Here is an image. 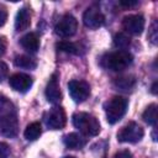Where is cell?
<instances>
[{
  "label": "cell",
  "instance_id": "52a82bcc",
  "mask_svg": "<svg viewBox=\"0 0 158 158\" xmlns=\"http://www.w3.org/2000/svg\"><path fill=\"white\" fill-rule=\"evenodd\" d=\"M68 91L75 102H83L90 95V85L84 80H72L68 83Z\"/></svg>",
  "mask_w": 158,
  "mask_h": 158
},
{
  "label": "cell",
  "instance_id": "6da1fadb",
  "mask_svg": "<svg viewBox=\"0 0 158 158\" xmlns=\"http://www.w3.org/2000/svg\"><path fill=\"white\" fill-rule=\"evenodd\" d=\"M19 132V120L14 104L4 95H0V135L15 137Z\"/></svg>",
  "mask_w": 158,
  "mask_h": 158
},
{
  "label": "cell",
  "instance_id": "83f0119b",
  "mask_svg": "<svg viewBox=\"0 0 158 158\" xmlns=\"http://www.w3.org/2000/svg\"><path fill=\"white\" fill-rule=\"evenodd\" d=\"M120 4L121 5H123V6H135V5H137L138 4V1H125V0H122V1H120Z\"/></svg>",
  "mask_w": 158,
  "mask_h": 158
},
{
  "label": "cell",
  "instance_id": "cb8c5ba5",
  "mask_svg": "<svg viewBox=\"0 0 158 158\" xmlns=\"http://www.w3.org/2000/svg\"><path fill=\"white\" fill-rule=\"evenodd\" d=\"M7 74H9V68H7L6 63L0 62V83L7 77Z\"/></svg>",
  "mask_w": 158,
  "mask_h": 158
},
{
  "label": "cell",
  "instance_id": "8992f818",
  "mask_svg": "<svg viewBox=\"0 0 158 158\" xmlns=\"http://www.w3.org/2000/svg\"><path fill=\"white\" fill-rule=\"evenodd\" d=\"M78 30V21L77 19L70 15V14H67L64 15L56 25L54 27V31L58 36L63 37V38H68V37H72L73 35H75Z\"/></svg>",
  "mask_w": 158,
  "mask_h": 158
},
{
  "label": "cell",
  "instance_id": "484cf974",
  "mask_svg": "<svg viewBox=\"0 0 158 158\" xmlns=\"http://www.w3.org/2000/svg\"><path fill=\"white\" fill-rule=\"evenodd\" d=\"M6 19H7V12L4 7L0 6V27L6 22Z\"/></svg>",
  "mask_w": 158,
  "mask_h": 158
},
{
  "label": "cell",
  "instance_id": "3957f363",
  "mask_svg": "<svg viewBox=\"0 0 158 158\" xmlns=\"http://www.w3.org/2000/svg\"><path fill=\"white\" fill-rule=\"evenodd\" d=\"M73 125L85 136H96L100 132V123L88 112H77L73 115Z\"/></svg>",
  "mask_w": 158,
  "mask_h": 158
},
{
  "label": "cell",
  "instance_id": "30bf717a",
  "mask_svg": "<svg viewBox=\"0 0 158 158\" xmlns=\"http://www.w3.org/2000/svg\"><path fill=\"white\" fill-rule=\"evenodd\" d=\"M123 28L132 35H141L144 28V17L139 14L125 16L122 20Z\"/></svg>",
  "mask_w": 158,
  "mask_h": 158
},
{
  "label": "cell",
  "instance_id": "4316f807",
  "mask_svg": "<svg viewBox=\"0 0 158 158\" xmlns=\"http://www.w3.org/2000/svg\"><path fill=\"white\" fill-rule=\"evenodd\" d=\"M6 51V42L4 38H0V56H2Z\"/></svg>",
  "mask_w": 158,
  "mask_h": 158
},
{
  "label": "cell",
  "instance_id": "7402d4cb",
  "mask_svg": "<svg viewBox=\"0 0 158 158\" xmlns=\"http://www.w3.org/2000/svg\"><path fill=\"white\" fill-rule=\"evenodd\" d=\"M148 38L153 44H157V42H158V27H157V22L156 21L152 23V26H151V28L148 31Z\"/></svg>",
  "mask_w": 158,
  "mask_h": 158
},
{
  "label": "cell",
  "instance_id": "ba28073f",
  "mask_svg": "<svg viewBox=\"0 0 158 158\" xmlns=\"http://www.w3.org/2000/svg\"><path fill=\"white\" fill-rule=\"evenodd\" d=\"M44 121H46V125L52 128V130H60L65 126V122H67V116H65V112L62 107L59 106H56L53 109H51L49 111L46 112L44 115Z\"/></svg>",
  "mask_w": 158,
  "mask_h": 158
},
{
  "label": "cell",
  "instance_id": "4fadbf2b",
  "mask_svg": "<svg viewBox=\"0 0 158 158\" xmlns=\"http://www.w3.org/2000/svg\"><path fill=\"white\" fill-rule=\"evenodd\" d=\"M31 25V12L27 7H22L17 11L15 19V28L16 31L27 30Z\"/></svg>",
  "mask_w": 158,
  "mask_h": 158
},
{
  "label": "cell",
  "instance_id": "e0dca14e",
  "mask_svg": "<svg viewBox=\"0 0 158 158\" xmlns=\"http://www.w3.org/2000/svg\"><path fill=\"white\" fill-rule=\"evenodd\" d=\"M14 63H15L16 67L22 68V69H35L36 65H37V63L35 62V59L30 58L28 56H23V54L17 56V57L15 58Z\"/></svg>",
  "mask_w": 158,
  "mask_h": 158
},
{
  "label": "cell",
  "instance_id": "7c38bea8",
  "mask_svg": "<svg viewBox=\"0 0 158 158\" xmlns=\"http://www.w3.org/2000/svg\"><path fill=\"white\" fill-rule=\"evenodd\" d=\"M46 98L52 104H58L62 100V93H60V88H59V81H58L57 74H53L51 77V79L48 80V83H47Z\"/></svg>",
  "mask_w": 158,
  "mask_h": 158
},
{
  "label": "cell",
  "instance_id": "d4e9b609",
  "mask_svg": "<svg viewBox=\"0 0 158 158\" xmlns=\"http://www.w3.org/2000/svg\"><path fill=\"white\" fill-rule=\"evenodd\" d=\"M115 158H132V154L128 149H122L115 154Z\"/></svg>",
  "mask_w": 158,
  "mask_h": 158
},
{
  "label": "cell",
  "instance_id": "ffe728a7",
  "mask_svg": "<svg viewBox=\"0 0 158 158\" xmlns=\"http://www.w3.org/2000/svg\"><path fill=\"white\" fill-rule=\"evenodd\" d=\"M114 44L115 47H117L121 51H125V48H127L130 46V37L126 33H116L114 37Z\"/></svg>",
  "mask_w": 158,
  "mask_h": 158
},
{
  "label": "cell",
  "instance_id": "8fae6325",
  "mask_svg": "<svg viewBox=\"0 0 158 158\" xmlns=\"http://www.w3.org/2000/svg\"><path fill=\"white\" fill-rule=\"evenodd\" d=\"M9 84L14 90L20 91V93H25L31 88L32 78L27 74H23V73H16V74H12L10 77Z\"/></svg>",
  "mask_w": 158,
  "mask_h": 158
},
{
  "label": "cell",
  "instance_id": "9a60e30c",
  "mask_svg": "<svg viewBox=\"0 0 158 158\" xmlns=\"http://www.w3.org/2000/svg\"><path fill=\"white\" fill-rule=\"evenodd\" d=\"M20 43L21 46L28 51V52H36L40 47V40H38V36L33 32H30V33H26L21 40H20Z\"/></svg>",
  "mask_w": 158,
  "mask_h": 158
},
{
  "label": "cell",
  "instance_id": "5bb4252c",
  "mask_svg": "<svg viewBox=\"0 0 158 158\" xmlns=\"http://www.w3.org/2000/svg\"><path fill=\"white\" fill-rule=\"evenodd\" d=\"M63 141H64V144L72 149H80L86 144V138L79 133H75V132L65 135Z\"/></svg>",
  "mask_w": 158,
  "mask_h": 158
},
{
  "label": "cell",
  "instance_id": "f546056e",
  "mask_svg": "<svg viewBox=\"0 0 158 158\" xmlns=\"http://www.w3.org/2000/svg\"><path fill=\"white\" fill-rule=\"evenodd\" d=\"M64 158H75V157H73V156H67V157H64Z\"/></svg>",
  "mask_w": 158,
  "mask_h": 158
},
{
  "label": "cell",
  "instance_id": "9c48e42d",
  "mask_svg": "<svg viewBox=\"0 0 158 158\" xmlns=\"http://www.w3.org/2000/svg\"><path fill=\"white\" fill-rule=\"evenodd\" d=\"M83 22L88 28L95 30V28H99L104 25L105 17H104L102 12L99 9L89 7V9L85 10V12L83 15Z\"/></svg>",
  "mask_w": 158,
  "mask_h": 158
},
{
  "label": "cell",
  "instance_id": "7a4b0ae2",
  "mask_svg": "<svg viewBox=\"0 0 158 158\" xmlns=\"http://www.w3.org/2000/svg\"><path fill=\"white\" fill-rule=\"evenodd\" d=\"M100 63L105 69L120 72V70L126 69L132 63V56L127 51L118 49V51L109 52V53L104 54Z\"/></svg>",
  "mask_w": 158,
  "mask_h": 158
},
{
  "label": "cell",
  "instance_id": "277c9868",
  "mask_svg": "<svg viewBox=\"0 0 158 158\" xmlns=\"http://www.w3.org/2000/svg\"><path fill=\"white\" fill-rule=\"evenodd\" d=\"M127 110V99L123 96H114L105 104L106 120L109 123L114 125L118 122Z\"/></svg>",
  "mask_w": 158,
  "mask_h": 158
},
{
  "label": "cell",
  "instance_id": "f1b7e54d",
  "mask_svg": "<svg viewBox=\"0 0 158 158\" xmlns=\"http://www.w3.org/2000/svg\"><path fill=\"white\" fill-rule=\"evenodd\" d=\"M156 86H157V81H154V83H153V86H152V93H153V94H156V93H157Z\"/></svg>",
  "mask_w": 158,
  "mask_h": 158
},
{
  "label": "cell",
  "instance_id": "2e32d148",
  "mask_svg": "<svg viewBox=\"0 0 158 158\" xmlns=\"http://www.w3.org/2000/svg\"><path fill=\"white\" fill-rule=\"evenodd\" d=\"M41 133H42L41 123L40 122H32L26 127L23 135H25V138L27 141H35L41 136Z\"/></svg>",
  "mask_w": 158,
  "mask_h": 158
},
{
  "label": "cell",
  "instance_id": "d6986e66",
  "mask_svg": "<svg viewBox=\"0 0 158 158\" xmlns=\"http://www.w3.org/2000/svg\"><path fill=\"white\" fill-rule=\"evenodd\" d=\"M135 78L131 75L127 77H120L115 79V86L121 89V90H130L133 85H135Z\"/></svg>",
  "mask_w": 158,
  "mask_h": 158
},
{
  "label": "cell",
  "instance_id": "603a6c76",
  "mask_svg": "<svg viewBox=\"0 0 158 158\" xmlns=\"http://www.w3.org/2000/svg\"><path fill=\"white\" fill-rule=\"evenodd\" d=\"M10 154V147L5 142H0V158H7Z\"/></svg>",
  "mask_w": 158,
  "mask_h": 158
},
{
  "label": "cell",
  "instance_id": "44dd1931",
  "mask_svg": "<svg viewBox=\"0 0 158 158\" xmlns=\"http://www.w3.org/2000/svg\"><path fill=\"white\" fill-rule=\"evenodd\" d=\"M57 48L62 52L65 53H72V54H78L79 53V47L75 43L72 42H67V41H60L57 43Z\"/></svg>",
  "mask_w": 158,
  "mask_h": 158
},
{
  "label": "cell",
  "instance_id": "ac0fdd59",
  "mask_svg": "<svg viewBox=\"0 0 158 158\" xmlns=\"http://www.w3.org/2000/svg\"><path fill=\"white\" fill-rule=\"evenodd\" d=\"M142 118L148 123V125H156L157 122V105L156 104H151L147 106V109L144 110Z\"/></svg>",
  "mask_w": 158,
  "mask_h": 158
},
{
  "label": "cell",
  "instance_id": "5b68a950",
  "mask_svg": "<svg viewBox=\"0 0 158 158\" xmlns=\"http://www.w3.org/2000/svg\"><path fill=\"white\" fill-rule=\"evenodd\" d=\"M143 135H144V131L138 123L128 122L126 126H123L118 131L117 139L120 142H125V143H136L142 139Z\"/></svg>",
  "mask_w": 158,
  "mask_h": 158
}]
</instances>
